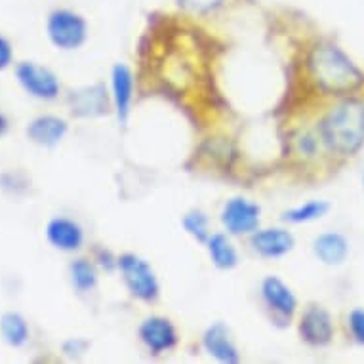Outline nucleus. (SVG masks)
Wrapping results in <instances>:
<instances>
[{"mask_svg":"<svg viewBox=\"0 0 364 364\" xmlns=\"http://www.w3.org/2000/svg\"><path fill=\"white\" fill-rule=\"evenodd\" d=\"M299 334L309 346L321 347L330 343L332 336H334V323L332 316L323 307L311 305L305 309L301 315V323H299Z\"/></svg>","mask_w":364,"mask_h":364,"instance_id":"8","label":"nucleus"},{"mask_svg":"<svg viewBox=\"0 0 364 364\" xmlns=\"http://www.w3.org/2000/svg\"><path fill=\"white\" fill-rule=\"evenodd\" d=\"M183 227L186 231L191 235L193 239H197L198 242H206L210 239L208 231V215L200 212V210H193L183 218Z\"/></svg>","mask_w":364,"mask_h":364,"instance_id":"21","label":"nucleus"},{"mask_svg":"<svg viewBox=\"0 0 364 364\" xmlns=\"http://www.w3.org/2000/svg\"><path fill=\"white\" fill-rule=\"evenodd\" d=\"M69 105L75 117H102L109 113V97L107 90L103 84H92L84 88L73 90L69 96Z\"/></svg>","mask_w":364,"mask_h":364,"instance_id":"9","label":"nucleus"},{"mask_svg":"<svg viewBox=\"0 0 364 364\" xmlns=\"http://www.w3.org/2000/svg\"><path fill=\"white\" fill-rule=\"evenodd\" d=\"M117 265L122 273L126 288L130 290L134 298L141 299V301H155L159 298L161 288H159L155 271L144 257L136 256V254H122L117 259Z\"/></svg>","mask_w":364,"mask_h":364,"instance_id":"3","label":"nucleus"},{"mask_svg":"<svg viewBox=\"0 0 364 364\" xmlns=\"http://www.w3.org/2000/svg\"><path fill=\"white\" fill-rule=\"evenodd\" d=\"M206 245H208L210 259L218 269H233L239 263V254L235 250L233 242L227 239L225 235H210Z\"/></svg>","mask_w":364,"mask_h":364,"instance_id":"18","label":"nucleus"},{"mask_svg":"<svg viewBox=\"0 0 364 364\" xmlns=\"http://www.w3.org/2000/svg\"><path fill=\"white\" fill-rule=\"evenodd\" d=\"M203 346L210 357H214L215 360H220V363L233 364L240 360L239 349H237V346H235L233 340H231L229 328H227L223 323L212 324V326L204 332Z\"/></svg>","mask_w":364,"mask_h":364,"instance_id":"12","label":"nucleus"},{"mask_svg":"<svg viewBox=\"0 0 364 364\" xmlns=\"http://www.w3.org/2000/svg\"><path fill=\"white\" fill-rule=\"evenodd\" d=\"M294 235L287 229H279V227H271V229H262V231H254L250 239V245L256 254L267 259H275V257L287 256L288 252L294 248Z\"/></svg>","mask_w":364,"mask_h":364,"instance_id":"10","label":"nucleus"},{"mask_svg":"<svg viewBox=\"0 0 364 364\" xmlns=\"http://www.w3.org/2000/svg\"><path fill=\"white\" fill-rule=\"evenodd\" d=\"M111 97H113L114 111L119 117L120 124H126L130 117L132 100H134V75L130 67L117 63L111 71Z\"/></svg>","mask_w":364,"mask_h":364,"instance_id":"11","label":"nucleus"},{"mask_svg":"<svg viewBox=\"0 0 364 364\" xmlns=\"http://www.w3.org/2000/svg\"><path fill=\"white\" fill-rule=\"evenodd\" d=\"M183 6L191 8L195 12H208V10H214L215 6H220L223 0H181Z\"/></svg>","mask_w":364,"mask_h":364,"instance_id":"23","label":"nucleus"},{"mask_svg":"<svg viewBox=\"0 0 364 364\" xmlns=\"http://www.w3.org/2000/svg\"><path fill=\"white\" fill-rule=\"evenodd\" d=\"M330 210V204L324 200H309V203L296 206V208L288 210L282 214V220L288 223H307V221L318 220L323 218Z\"/></svg>","mask_w":364,"mask_h":364,"instance_id":"19","label":"nucleus"},{"mask_svg":"<svg viewBox=\"0 0 364 364\" xmlns=\"http://www.w3.org/2000/svg\"><path fill=\"white\" fill-rule=\"evenodd\" d=\"M307 71L316 88L332 96L351 94L364 84V73L334 44H321L311 50Z\"/></svg>","mask_w":364,"mask_h":364,"instance_id":"1","label":"nucleus"},{"mask_svg":"<svg viewBox=\"0 0 364 364\" xmlns=\"http://www.w3.org/2000/svg\"><path fill=\"white\" fill-rule=\"evenodd\" d=\"M12 58H14L12 44H10L4 36H0V71H4V69L12 63Z\"/></svg>","mask_w":364,"mask_h":364,"instance_id":"25","label":"nucleus"},{"mask_svg":"<svg viewBox=\"0 0 364 364\" xmlns=\"http://www.w3.org/2000/svg\"><path fill=\"white\" fill-rule=\"evenodd\" d=\"M4 132H6V119H4V117L0 114V136H2Z\"/></svg>","mask_w":364,"mask_h":364,"instance_id":"26","label":"nucleus"},{"mask_svg":"<svg viewBox=\"0 0 364 364\" xmlns=\"http://www.w3.org/2000/svg\"><path fill=\"white\" fill-rule=\"evenodd\" d=\"M139 338L153 355L170 351L178 343V332H176L172 321L159 315L145 318L139 326Z\"/></svg>","mask_w":364,"mask_h":364,"instance_id":"7","label":"nucleus"},{"mask_svg":"<svg viewBox=\"0 0 364 364\" xmlns=\"http://www.w3.org/2000/svg\"><path fill=\"white\" fill-rule=\"evenodd\" d=\"M324 145L338 155H355L364 144V102L346 100L321 124Z\"/></svg>","mask_w":364,"mask_h":364,"instance_id":"2","label":"nucleus"},{"mask_svg":"<svg viewBox=\"0 0 364 364\" xmlns=\"http://www.w3.org/2000/svg\"><path fill=\"white\" fill-rule=\"evenodd\" d=\"M86 349H88V341L80 340V338H75V340H69L63 343V353H65L67 357H77V355H82Z\"/></svg>","mask_w":364,"mask_h":364,"instance_id":"24","label":"nucleus"},{"mask_svg":"<svg viewBox=\"0 0 364 364\" xmlns=\"http://www.w3.org/2000/svg\"><path fill=\"white\" fill-rule=\"evenodd\" d=\"M50 42L60 50H77L86 42L88 23L80 14L73 10H54L46 21Z\"/></svg>","mask_w":364,"mask_h":364,"instance_id":"4","label":"nucleus"},{"mask_svg":"<svg viewBox=\"0 0 364 364\" xmlns=\"http://www.w3.org/2000/svg\"><path fill=\"white\" fill-rule=\"evenodd\" d=\"M259 214L262 210L256 203H250L248 198L235 197L227 200L221 210V223L231 235H246L257 229Z\"/></svg>","mask_w":364,"mask_h":364,"instance_id":"6","label":"nucleus"},{"mask_svg":"<svg viewBox=\"0 0 364 364\" xmlns=\"http://www.w3.org/2000/svg\"><path fill=\"white\" fill-rule=\"evenodd\" d=\"M67 128H69L67 122L60 117L44 114V117H36L35 120H31V124L27 126V138L33 144L52 149L65 138Z\"/></svg>","mask_w":364,"mask_h":364,"instance_id":"14","label":"nucleus"},{"mask_svg":"<svg viewBox=\"0 0 364 364\" xmlns=\"http://www.w3.org/2000/svg\"><path fill=\"white\" fill-rule=\"evenodd\" d=\"M16 77L25 92L36 100L50 102L60 96V78L55 77V73L50 71L48 67L38 65L35 61H23L16 67Z\"/></svg>","mask_w":364,"mask_h":364,"instance_id":"5","label":"nucleus"},{"mask_svg":"<svg viewBox=\"0 0 364 364\" xmlns=\"http://www.w3.org/2000/svg\"><path fill=\"white\" fill-rule=\"evenodd\" d=\"M50 245L61 252L78 250L84 242L82 227L69 218H54L46 227Z\"/></svg>","mask_w":364,"mask_h":364,"instance_id":"15","label":"nucleus"},{"mask_svg":"<svg viewBox=\"0 0 364 364\" xmlns=\"http://www.w3.org/2000/svg\"><path fill=\"white\" fill-rule=\"evenodd\" d=\"M262 298L269 309L277 315H281L282 318H290L298 307V301H296L292 290L279 277H267L262 282Z\"/></svg>","mask_w":364,"mask_h":364,"instance_id":"13","label":"nucleus"},{"mask_svg":"<svg viewBox=\"0 0 364 364\" xmlns=\"http://www.w3.org/2000/svg\"><path fill=\"white\" fill-rule=\"evenodd\" d=\"M71 281L78 292H90L97 284L96 267L88 259H75L71 263Z\"/></svg>","mask_w":364,"mask_h":364,"instance_id":"20","label":"nucleus"},{"mask_svg":"<svg viewBox=\"0 0 364 364\" xmlns=\"http://www.w3.org/2000/svg\"><path fill=\"white\" fill-rule=\"evenodd\" d=\"M313 250L315 256L326 265H340L349 254V242L340 233H323L313 242Z\"/></svg>","mask_w":364,"mask_h":364,"instance_id":"16","label":"nucleus"},{"mask_svg":"<svg viewBox=\"0 0 364 364\" xmlns=\"http://www.w3.org/2000/svg\"><path fill=\"white\" fill-rule=\"evenodd\" d=\"M347 321H349V330H351L353 338L364 346V309H353Z\"/></svg>","mask_w":364,"mask_h":364,"instance_id":"22","label":"nucleus"},{"mask_svg":"<svg viewBox=\"0 0 364 364\" xmlns=\"http://www.w3.org/2000/svg\"><path fill=\"white\" fill-rule=\"evenodd\" d=\"M0 334L8 346L21 347L29 340V324L16 311H8L0 316Z\"/></svg>","mask_w":364,"mask_h":364,"instance_id":"17","label":"nucleus"}]
</instances>
